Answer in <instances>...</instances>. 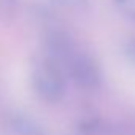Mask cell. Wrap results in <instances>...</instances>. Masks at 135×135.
I'll list each match as a JSON object with an SVG mask.
<instances>
[{
	"mask_svg": "<svg viewBox=\"0 0 135 135\" xmlns=\"http://www.w3.org/2000/svg\"><path fill=\"white\" fill-rule=\"evenodd\" d=\"M113 2L124 18L135 22V0H113Z\"/></svg>",
	"mask_w": 135,
	"mask_h": 135,
	"instance_id": "obj_4",
	"label": "cell"
},
{
	"mask_svg": "<svg viewBox=\"0 0 135 135\" xmlns=\"http://www.w3.org/2000/svg\"><path fill=\"white\" fill-rule=\"evenodd\" d=\"M18 2L19 0H0V16H10L15 13L16 7H18Z\"/></svg>",
	"mask_w": 135,
	"mask_h": 135,
	"instance_id": "obj_7",
	"label": "cell"
},
{
	"mask_svg": "<svg viewBox=\"0 0 135 135\" xmlns=\"http://www.w3.org/2000/svg\"><path fill=\"white\" fill-rule=\"evenodd\" d=\"M122 54H124V57L129 62H132L135 65V37L133 38H127L122 43Z\"/></svg>",
	"mask_w": 135,
	"mask_h": 135,
	"instance_id": "obj_6",
	"label": "cell"
},
{
	"mask_svg": "<svg viewBox=\"0 0 135 135\" xmlns=\"http://www.w3.org/2000/svg\"><path fill=\"white\" fill-rule=\"evenodd\" d=\"M32 88L35 94L46 103H57L65 97L67 78L62 65L48 56L38 57L32 64Z\"/></svg>",
	"mask_w": 135,
	"mask_h": 135,
	"instance_id": "obj_1",
	"label": "cell"
},
{
	"mask_svg": "<svg viewBox=\"0 0 135 135\" xmlns=\"http://www.w3.org/2000/svg\"><path fill=\"white\" fill-rule=\"evenodd\" d=\"M64 72L70 76V80L81 89L92 91L97 89L103 81V72L99 60L88 51L80 49L78 46L62 64Z\"/></svg>",
	"mask_w": 135,
	"mask_h": 135,
	"instance_id": "obj_2",
	"label": "cell"
},
{
	"mask_svg": "<svg viewBox=\"0 0 135 135\" xmlns=\"http://www.w3.org/2000/svg\"><path fill=\"white\" fill-rule=\"evenodd\" d=\"M51 2L60 8L67 10H84L88 7V0H51Z\"/></svg>",
	"mask_w": 135,
	"mask_h": 135,
	"instance_id": "obj_5",
	"label": "cell"
},
{
	"mask_svg": "<svg viewBox=\"0 0 135 135\" xmlns=\"http://www.w3.org/2000/svg\"><path fill=\"white\" fill-rule=\"evenodd\" d=\"M7 129L13 135H46L40 122L24 113H11L7 118Z\"/></svg>",
	"mask_w": 135,
	"mask_h": 135,
	"instance_id": "obj_3",
	"label": "cell"
}]
</instances>
